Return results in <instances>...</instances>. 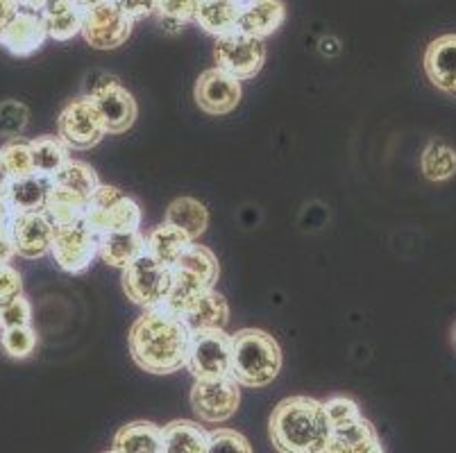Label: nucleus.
Masks as SVG:
<instances>
[{
  "mask_svg": "<svg viewBox=\"0 0 456 453\" xmlns=\"http://www.w3.org/2000/svg\"><path fill=\"white\" fill-rule=\"evenodd\" d=\"M48 30L41 14L30 10H19L0 35V45L14 57H30L44 48Z\"/></svg>",
  "mask_w": 456,
  "mask_h": 453,
  "instance_id": "obj_14",
  "label": "nucleus"
},
{
  "mask_svg": "<svg viewBox=\"0 0 456 453\" xmlns=\"http://www.w3.org/2000/svg\"><path fill=\"white\" fill-rule=\"evenodd\" d=\"M207 453H255L246 435L234 429H216L207 433Z\"/></svg>",
  "mask_w": 456,
  "mask_h": 453,
  "instance_id": "obj_37",
  "label": "nucleus"
},
{
  "mask_svg": "<svg viewBox=\"0 0 456 453\" xmlns=\"http://www.w3.org/2000/svg\"><path fill=\"white\" fill-rule=\"evenodd\" d=\"M422 174L429 182H447L456 174V152L443 141H431L422 150Z\"/></svg>",
  "mask_w": 456,
  "mask_h": 453,
  "instance_id": "obj_30",
  "label": "nucleus"
},
{
  "mask_svg": "<svg viewBox=\"0 0 456 453\" xmlns=\"http://www.w3.org/2000/svg\"><path fill=\"white\" fill-rule=\"evenodd\" d=\"M51 189L53 182L48 177H39V174L12 180L10 189H7V205H10L12 215L44 211L45 198H48Z\"/></svg>",
  "mask_w": 456,
  "mask_h": 453,
  "instance_id": "obj_22",
  "label": "nucleus"
},
{
  "mask_svg": "<svg viewBox=\"0 0 456 453\" xmlns=\"http://www.w3.org/2000/svg\"><path fill=\"white\" fill-rule=\"evenodd\" d=\"M98 107L107 134H126L136 120V100L118 82L91 98Z\"/></svg>",
  "mask_w": 456,
  "mask_h": 453,
  "instance_id": "obj_15",
  "label": "nucleus"
},
{
  "mask_svg": "<svg viewBox=\"0 0 456 453\" xmlns=\"http://www.w3.org/2000/svg\"><path fill=\"white\" fill-rule=\"evenodd\" d=\"M0 155L5 161L7 170H10L12 180H23V177H30L35 174L32 168V152H30V141L26 139H10L3 148H0Z\"/></svg>",
  "mask_w": 456,
  "mask_h": 453,
  "instance_id": "obj_34",
  "label": "nucleus"
},
{
  "mask_svg": "<svg viewBox=\"0 0 456 453\" xmlns=\"http://www.w3.org/2000/svg\"><path fill=\"white\" fill-rule=\"evenodd\" d=\"M164 222L173 224L182 234L189 236L193 243L200 239L209 227V211L202 205L200 199L196 198H177L173 199L168 209H166Z\"/></svg>",
  "mask_w": 456,
  "mask_h": 453,
  "instance_id": "obj_23",
  "label": "nucleus"
},
{
  "mask_svg": "<svg viewBox=\"0 0 456 453\" xmlns=\"http://www.w3.org/2000/svg\"><path fill=\"white\" fill-rule=\"evenodd\" d=\"M12 184V174L10 170H7L5 161H3V155H0V198L7 199V189H10Z\"/></svg>",
  "mask_w": 456,
  "mask_h": 453,
  "instance_id": "obj_45",
  "label": "nucleus"
},
{
  "mask_svg": "<svg viewBox=\"0 0 456 453\" xmlns=\"http://www.w3.org/2000/svg\"><path fill=\"white\" fill-rule=\"evenodd\" d=\"M41 19L48 30V39L70 41L80 35L82 7L76 0H55L41 12Z\"/></svg>",
  "mask_w": 456,
  "mask_h": 453,
  "instance_id": "obj_27",
  "label": "nucleus"
},
{
  "mask_svg": "<svg viewBox=\"0 0 456 453\" xmlns=\"http://www.w3.org/2000/svg\"><path fill=\"white\" fill-rule=\"evenodd\" d=\"M322 406H325V413L330 417L331 426H338V424H347L352 419L362 417V409L350 397H331L322 401Z\"/></svg>",
  "mask_w": 456,
  "mask_h": 453,
  "instance_id": "obj_39",
  "label": "nucleus"
},
{
  "mask_svg": "<svg viewBox=\"0 0 456 453\" xmlns=\"http://www.w3.org/2000/svg\"><path fill=\"white\" fill-rule=\"evenodd\" d=\"M114 453H161V426L152 422H132L114 435Z\"/></svg>",
  "mask_w": 456,
  "mask_h": 453,
  "instance_id": "obj_26",
  "label": "nucleus"
},
{
  "mask_svg": "<svg viewBox=\"0 0 456 453\" xmlns=\"http://www.w3.org/2000/svg\"><path fill=\"white\" fill-rule=\"evenodd\" d=\"M61 143L69 150H91L107 136L98 107L91 98L70 100L57 120Z\"/></svg>",
  "mask_w": 456,
  "mask_h": 453,
  "instance_id": "obj_9",
  "label": "nucleus"
},
{
  "mask_svg": "<svg viewBox=\"0 0 456 453\" xmlns=\"http://www.w3.org/2000/svg\"><path fill=\"white\" fill-rule=\"evenodd\" d=\"M281 369V347L268 331L241 329L232 336V379L246 388H266Z\"/></svg>",
  "mask_w": 456,
  "mask_h": 453,
  "instance_id": "obj_3",
  "label": "nucleus"
},
{
  "mask_svg": "<svg viewBox=\"0 0 456 453\" xmlns=\"http://www.w3.org/2000/svg\"><path fill=\"white\" fill-rule=\"evenodd\" d=\"M32 304L26 295H19L10 304L0 306V331L16 329V327H30Z\"/></svg>",
  "mask_w": 456,
  "mask_h": 453,
  "instance_id": "obj_38",
  "label": "nucleus"
},
{
  "mask_svg": "<svg viewBox=\"0 0 456 453\" xmlns=\"http://www.w3.org/2000/svg\"><path fill=\"white\" fill-rule=\"evenodd\" d=\"M161 453H207V431L191 419H175L161 429Z\"/></svg>",
  "mask_w": 456,
  "mask_h": 453,
  "instance_id": "obj_24",
  "label": "nucleus"
},
{
  "mask_svg": "<svg viewBox=\"0 0 456 453\" xmlns=\"http://www.w3.org/2000/svg\"><path fill=\"white\" fill-rule=\"evenodd\" d=\"M241 0H200L196 23L211 36H225L239 28Z\"/></svg>",
  "mask_w": 456,
  "mask_h": 453,
  "instance_id": "obj_21",
  "label": "nucleus"
},
{
  "mask_svg": "<svg viewBox=\"0 0 456 453\" xmlns=\"http://www.w3.org/2000/svg\"><path fill=\"white\" fill-rule=\"evenodd\" d=\"M216 69L225 70L227 75L236 77L239 82L252 80L266 61V45L264 41L250 35L234 30L225 36L216 39L214 48Z\"/></svg>",
  "mask_w": 456,
  "mask_h": 453,
  "instance_id": "obj_8",
  "label": "nucleus"
},
{
  "mask_svg": "<svg viewBox=\"0 0 456 453\" xmlns=\"http://www.w3.org/2000/svg\"><path fill=\"white\" fill-rule=\"evenodd\" d=\"M191 331L177 315L151 309L132 324L127 343L132 360L151 374H173L186 368Z\"/></svg>",
  "mask_w": 456,
  "mask_h": 453,
  "instance_id": "obj_1",
  "label": "nucleus"
},
{
  "mask_svg": "<svg viewBox=\"0 0 456 453\" xmlns=\"http://www.w3.org/2000/svg\"><path fill=\"white\" fill-rule=\"evenodd\" d=\"M141 206L130 195L123 193L116 186L101 184L89 198V206L82 222L94 234H111V231H130L141 227Z\"/></svg>",
  "mask_w": 456,
  "mask_h": 453,
  "instance_id": "obj_4",
  "label": "nucleus"
},
{
  "mask_svg": "<svg viewBox=\"0 0 456 453\" xmlns=\"http://www.w3.org/2000/svg\"><path fill=\"white\" fill-rule=\"evenodd\" d=\"M86 206H89V198L73 193L69 189H61V186H53L48 198H45L44 214L48 215V220L55 227H64V224L82 222Z\"/></svg>",
  "mask_w": 456,
  "mask_h": 453,
  "instance_id": "obj_28",
  "label": "nucleus"
},
{
  "mask_svg": "<svg viewBox=\"0 0 456 453\" xmlns=\"http://www.w3.org/2000/svg\"><path fill=\"white\" fill-rule=\"evenodd\" d=\"M173 284V268L143 255L123 268V293L141 309H159Z\"/></svg>",
  "mask_w": 456,
  "mask_h": 453,
  "instance_id": "obj_5",
  "label": "nucleus"
},
{
  "mask_svg": "<svg viewBox=\"0 0 456 453\" xmlns=\"http://www.w3.org/2000/svg\"><path fill=\"white\" fill-rule=\"evenodd\" d=\"M12 218V211H10V205H7L5 198H0V224L3 222H10Z\"/></svg>",
  "mask_w": 456,
  "mask_h": 453,
  "instance_id": "obj_47",
  "label": "nucleus"
},
{
  "mask_svg": "<svg viewBox=\"0 0 456 453\" xmlns=\"http://www.w3.org/2000/svg\"><path fill=\"white\" fill-rule=\"evenodd\" d=\"M132 20L148 19L157 12V0H114Z\"/></svg>",
  "mask_w": 456,
  "mask_h": 453,
  "instance_id": "obj_41",
  "label": "nucleus"
},
{
  "mask_svg": "<svg viewBox=\"0 0 456 453\" xmlns=\"http://www.w3.org/2000/svg\"><path fill=\"white\" fill-rule=\"evenodd\" d=\"M173 268L196 274L205 284H209L211 288H214L218 277H221V265H218V259H216L214 252L209 247H205V245L196 243H191V247L175 261Z\"/></svg>",
  "mask_w": 456,
  "mask_h": 453,
  "instance_id": "obj_32",
  "label": "nucleus"
},
{
  "mask_svg": "<svg viewBox=\"0 0 456 453\" xmlns=\"http://www.w3.org/2000/svg\"><path fill=\"white\" fill-rule=\"evenodd\" d=\"M143 255H146V236L139 230L98 236V256L111 268H127Z\"/></svg>",
  "mask_w": 456,
  "mask_h": 453,
  "instance_id": "obj_20",
  "label": "nucleus"
},
{
  "mask_svg": "<svg viewBox=\"0 0 456 453\" xmlns=\"http://www.w3.org/2000/svg\"><path fill=\"white\" fill-rule=\"evenodd\" d=\"M186 369L196 381L227 379L232 374V336L225 329L191 336Z\"/></svg>",
  "mask_w": 456,
  "mask_h": 453,
  "instance_id": "obj_7",
  "label": "nucleus"
},
{
  "mask_svg": "<svg viewBox=\"0 0 456 453\" xmlns=\"http://www.w3.org/2000/svg\"><path fill=\"white\" fill-rule=\"evenodd\" d=\"M454 340H456V331H454Z\"/></svg>",
  "mask_w": 456,
  "mask_h": 453,
  "instance_id": "obj_48",
  "label": "nucleus"
},
{
  "mask_svg": "<svg viewBox=\"0 0 456 453\" xmlns=\"http://www.w3.org/2000/svg\"><path fill=\"white\" fill-rule=\"evenodd\" d=\"M198 7H200V0H157L155 14L159 16L166 30L177 32L186 23L196 20Z\"/></svg>",
  "mask_w": 456,
  "mask_h": 453,
  "instance_id": "obj_33",
  "label": "nucleus"
},
{
  "mask_svg": "<svg viewBox=\"0 0 456 453\" xmlns=\"http://www.w3.org/2000/svg\"><path fill=\"white\" fill-rule=\"evenodd\" d=\"M191 243L193 240L186 234H182L177 227L164 222L146 236V255L152 256L157 263L173 268L175 261L191 247Z\"/></svg>",
  "mask_w": 456,
  "mask_h": 453,
  "instance_id": "obj_25",
  "label": "nucleus"
},
{
  "mask_svg": "<svg viewBox=\"0 0 456 453\" xmlns=\"http://www.w3.org/2000/svg\"><path fill=\"white\" fill-rule=\"evenodd\" d=\"M425 73L443 93H456V35H443L425 50Z\"/></svg>",
  "mask_w": 456,
  "mask_h": 453,
  "instance_id": "obj_18",
  "label": "nucleus"
},
{
  "mask_svg": "<svg viewBox=\"0 0 456 453\" xmlns=\"http://www.w3.org/2000/svg\"><path fill=\"white\" fill-rule=\"evenodd\" d=\"M191 409L200 422L223 424L232 419L241 404V390L232 376L218 381H196L191 388Z\"/></svg>",
  "mask_w": 456,
  "mask_h": 453,
  "instance_id": "obj_11",
  "label": "nucleus"
},
{
  "mask_svg": "<svg viewBox=\"0 0 456 453\" xmlns=\"http://www.w3.org/2000/svg\"><path fill=\"white\" fill-rule=\"evenodd\" d=\"M30 152L35 174L48 177V180H53L61 166L70 159L69 148L61 143L60 136H37L30 141Z\"/></svg>",
  "mask_w": 456,
  "mask_h": 453,
  "instance_id": "obj_29",
  "label": "nucleus"
},
{
  "mask_svg": "<svg viewBox=\"0 0 456 453\" xmlns=\"http://www.w3.org/2000/svg\"><path fill=\"white\" fill-rule=\"evenodd\" d=\"M180 320L186 324L191 334L225 329L227 322H230V304L221 293L211 288L193 299L189 309L180 315Z\"/></svg>",
  "mask_w": 456,
  "mask_h": 453,
  "instance_id": "obj_19",
  "label": "nucleus"
},
{
  "mask_svg": "<svg viewBox=\"0 0 456 453\" xmlns=\"http://www.w3.org/2000/svg\"><path fill=\"white\" fill-rule=\"evenodd\" d=\"M19 0H0V35L7 28V23L12 20V16L19 12Z\"/></svg>",
  "mask_w": 456,
  "mask_h": 453,
  "instance_id": "obj_44",
  "label": "nucleus"
},
{
  "mask_svg": "<svg viewBox=\"0 0 456 453\" xmlns=\"http://www.w3.org/2000/svg\"><path fill=\"white\" fill-rule=\"evenodd\" d=\"M16 256L14 239H12L10 222L0 224V263H10Z\"/></svg>",
  "mask_w": 456,
  "mask_h": 453,
  "instance_id": "obj_43",
  "label": "nucleus"
},
{
  "mask_svg": "<svg viewBox=\"0 0 456 453\" xmlns=\"http://www.w3.org/2000/svg\"><path fill=\"white\" fill-rule=\"evenodd\" d=\"M19 295H23L20 272L12 263H0V306L10 304Z\"/></svg>",
  "mask_w": 456,
  "mask_h": 453,
  "instance_id": "obj_40",
  "label": "nucleus"
},
{
  "mask_svg": "<svg viewBox=\"0 0 456 453\" xmlns=\"http://www.w3.org/2000/svg\"><path fill=\"white\" fill-rule=\"evenodd\" d=\"M10 231L14 239L16 255L28 261L44 259L51 255L53 236H55V224L48 220L44 211H32V214H14L10 218Z\"/></svg>",
  "mask_w": 456,
  "mask_h": 453,
  "instance_id": "obj_13",
  "label": "nucleus"
},
{
  "mask_svg": "<svg viewBox=\"0 0 456 453\" xmlns=\"http://www.w3.org/2000/svg\"><path fill=\"white\" fill-rule=\"evenodd\" d=\"M114 82H118L114 77V75H107V73H101V70H94L91 75H86V82H85V89H86V98H94V95H98L101 91H105L107 86H111Z\"/></svg>",
  "mask_w": 456,
  "mask_h": 453,
  "instance_id": "obj_42",
  "label": "nucleus"
},
{
  "mask_svg": "<svg viewBox=\"0 0 456 453\" xmlns=\"http://www.w3.org/2000/svg\"><path fill=\"white\" fill-rule=\"evenodd\" d=\"M284 19L286 7L281 0H241L236 30L264 41L273 32L280 30Z\"/></svg>",
  "mask_w": 456,
  "mask_h": 453,
  "instance_id": "obj_17",
  "label": "nucleus"
},
{
  "mask_svg": "<svg viewBox=\"0 0 456 453\" xmlns=\"http://www.w3.org/2000/svg\"><path fill=\"white\" fill-rule=\"evenodd\" d=\"M37 331L30 327H16V329L0 331V349L5 352L10 359L26 360L35 354L37 349Z\"/></svg>",
  "mask_w": 456,
  "mask_h": 453,
  "instance_id": "obj_35",
  "label": "nucleus"
},
{
  "mask_svg": "<svg viewBox=\"0 0 456 453\" xmlns=\"http://www.w3.org/2000/svg\"><path fill=\"white\" fill-rule=\"evenodd\" d=\"M268 431L280 453H322L331 435V424L322 401L289 397L275 406Z\"/></svg>",
  "mask_w": 456,
  "mask_h": 453,
  "instance_id": "obj_2",
  "label": "nucleus"
},
{
  "mask_svg": "<svg viewBox=\"0 0 456 453\" xmlns=\"http://www.w3.org/2000/svg\"><path fill=\"white\" fill-rule=\"evenodd\" d=\"M51 182L53 186H61V189H69L73 190V193L85 195V198H91L94 190L101 186V180H98L95 170L91 168L89 164L77 159L66 161L60 168V173H57Z\"/></svg>",
  "mask_w": 456,
  "mask_h": 453,
  "instance_id": "obj_31",
  "label": "nucleus"
},
{
  "mask_svg": "<svg viewBox=\"0 0 456 453\" xmlns=\"http://www.w3.org/2000/svg\"><path fill=\"white\" fill-rule=\"evenodd\" d=\"M105 453H114V451H105Z\"/></svg>",
  "mask_w": 456,
  "mask_h": 453,
  "instance_id": "obj_49",
  "label": "nucleus"
},
{
  "mask_svg": "<svg viewBox=\"0 0 456 453\" xmlns=\"http://www.w3.org/2000/svg\"><path fill=\"white\" fill-rule=\"evenodd\" d=\"M51 3H55V0H19V7L20 10H30V12H37V14H41V12L51 5Z\"/></svg>",
  "mask_w": 456,
  "mask_h": 453,
  "instance_id": "obj_46",
  "label": "nucleus"
},
{
  "mask_svg": "<svg viewBox=\"0 0 456 453\" xmlns=\"http://www.w3.org/2000/svg\"><path fill=\"white\" fill-rule=\"evenodd\" d=\"M322 453H384L375 426L366 417L331 426V435Z\"/></svg>",
  "mask_w": 456,
  "mask_h": 453,
  "instance_id": "obj_16",
  "label": "nucleus"
},
{
  "mask_svg": "<svg viewBox=\"0 0 456 453\" xmlns=\"http://www.w3.org/2000/svg\"><path fill=\"white\" fill-rule=\"evenodd\" d=\"M30 123V109L20 100H3L0 102V136L19 139Z\"/></svg>",
  "mask_w": 456,
  "mask_h": 453,
  "instance_id": "obj_36",
  "label": "nucleus"
},
{
  "mask_svg": "<svg viewBox=\"0 0 456 453\" xmlns=\"http://www.w3.org/2000/svg\"><path fill=\"white\" fill-rule=\"evenodd\" d=\"M134 20L116 5L114 0H101L82 10L80 35L95 50H114L132 35Z\"/></svg>",
  "mask_w": 456,
  "mask_h": 453,
  "instance_id": "obj_6",
  "label": "nucleus"
},
{
  "mask_svg": "<svg viewBox=\"0 0 456 453\" xmlns=\"http://www.w3.org/2000/svg\"><path fill=\"white\" fill-rule=\"evenodd\" d=\"M51 255L64 272H86L95 256H98V234H94L85 222L55 227Z\"/></svg>",
  "mask_w": 456,
  "mask_h": 453,
  "instance_id": "obj_10",
  "label": "nucleus"
},
{
  "mask_svg": "<svg viewBox=\"0 0 456 453\" xmlns=\"http://www.w3.org/2000/svg\"><path fill=\"white\" fill-rule=\"evenodd\" d=\"M241 82L221 69L202 70L196 82V105L209 116H225L241 102Z\"/></svg>",
  "mask_w": 456,
  "mask_h": 453,
  "instance_id": "obj_12",
  "label": "nucleus"
}]
</instances>
